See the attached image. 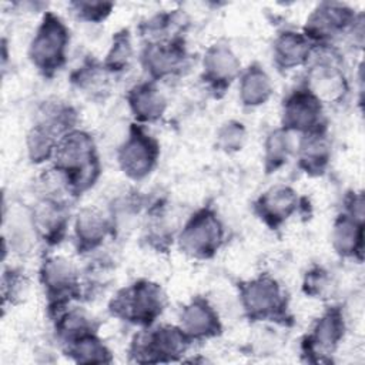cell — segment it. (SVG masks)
<instances>
[{"label": "cell", "instance_id": "27", "mask_svg": "<svg viewBox=\"0 0 365 365\" xmlns=\"http://www.w3.org/2000/svg\"><path fill=\"white\" fill-rule=\"evenodd\" d=\"M56 145H57L56 135H53L50 131H47L38 124L33 127V130L27 137L29 155L34 163H41L50 158L51 155H54Z\"/></svg>", "mask_w": 365, "mask_h": 365}, {"label": "cell", "instance_id": "10", "mask_svg": "<svg viewBox=\"0 0 365 365\" xmlns=\"http://www.w3.org/2000/svg\"><path fill=\"white\" fill-rule=\"evenodd\" d=\"M352 23L354 13L351 9L342 4L322 3L307 20L304 36L308 40H328L344 31Z\"/></svg>", "mask_w": 365, "mask_h": 365}, {"label": "cell", "instance_id": "1", "mask_svg": "<svg viewBox=\"0 0 365 365\" xmlns=\"http://www.w3.org/2000/svg\"><path fill=\"white\" fill-rule=\"evenodd\" d=\"M56 168L73 194L88 190L100 174V163L93 138L78 130L64 134L54 150Z\"/></svg>", "mask_w": 365, "mask_h": 365}, {"label": "cell", "instance_id": "13", "mask_svg": "<svg viewBox=\"0 0 365 365\" xmlns=\"http://www.w3.org/2000/svg\"><path fill=\"white\" fill-rule=\"evenodd\" d=\"M190 339L215 336L221 331L217 312L202 298L191 301L181 312V327Z\"/></svg>", "mask_w": 365, "mask_h": 365}, {"label": "cell", "instance_id": "5", "mask_svg": "<svg viewBox=\"0 0 365 365\" xmlns=\"http://www.w3.org/2000/svg\"><path fill=\"white\" fill-rule=\"evenodd\" d=\"M241 302L251 319L287 318V301L281 287L269 277H259L241 285Z\"/></svg>", "mask_w": 365, "mask_h": 365}, {"label": "cell", "instance_id": "22", "mask_svg": "<svg viewBox=\"0 0 365 365\" xmlns=\"http://www.w3.org/2000/svg\"><path fill=\"white\" fill-rule=\"evenodd\" d=\"M362 221L355 220L349 214L339 215L334 225L332 240L335 250L345 257L355 255L362 252V238H364Z\"/></svg>", "mask_w": 365, "mask_h": 365}, {"label": "cell", "instance_id": "23", "mask_svg": "<svg viewBox=\"0 0 365 365\" xmlns=\"http://www.w3.org/2000/svg\"><path fill=\"white\" fill-rule=\"evenodd\" d=\"M272 91V84L267 73L258 67L251 66L241 77L240 97L245 106L264 104Z\"/></svg>", "mask_w": 365, "mask_h": 365}, {"label": "cell", "instance_id": "24", "mask_svg": "<svg viewBox=\"0 0 365 365\" xmlns=\"http://www.w3.org/2000/svg\"><path fill=\"white\" fill-rule=\"evenodd\" d=\"M56 329L67 344L96 332L94 319L83 309H71L58 317Z\"/></svg>", "mask_w": 365, "mask_h": 365}, {"label": "cell", "instance_id": "28", "mask_svg": "<svg viewBox=\"0 0 365 365\" xmlns=\"http://www.w3.org/2000/svg\"><path fill=\"white\" fill-rule=\"evenodd\" d=\"M133 54L131 41L128 31L123 30L121 33H117L113 38L111 48L106 58V67L111 71H120L124 67H127L130 58Z\"/></svg>", "mask_w": 365, "mask_h": 365}, {"label": "cell", "instance_id": "16", "mask_svg": "<svg viewBox=\"0 0 365 365\" xmlns=\"http://www.w3.org/2000/svg\"><path fill=\"white\" fill-rule=\"evenodd\" d=\"M307 88L319 101H335L344 96L346 83L342 73L335 66L322 61L311 68Z\"/></svg>", "mask_w": 365, "mask_h": 365}, {"label": "cell", "instance_id": "14", "mask_svg": "<svg viewBox=\"0 0 365 365\" xmlns=\"http://www.w3.org/2000/svg\"><path fill=\"white\" fill-rule=\"evenodd\" d=\"M204 77L217 90H222L234 80L240 70V61L230 47L211 46L204 56Z\"/></svg>", "mask_w": 365, "mask_h": 365}, {"label": "cell", "instance_id": "26", "mask_svg": "<svg viewBox=\"0 0 365 365\" xmlns=\"http://www.w3.org/2000/svg\"><path fill=\"white\" fill-rule=\"evenodd\" d=\"M289 148L291 145L287 130L281 128L269 134L265 144V167L268 173L279 168L287 161Z\"/></svg>", "mask_w": 365, "mask_h": 365}, {"label": "cell", "instance_id": "6", "mask_svg": "<svg viewBox=\"0 0 365 365\" xmlns=\"http://www.w3.org/2000/svg\"><path fill=\"white\" fill-rule=\"evenodd\" d=\"M224 230L215 212L202 208L195 212L180 234L181 250L194 258H210L220 248Z\"/></svg>", "mask_w": 365, "mask_h": 365}, {"label": "cell", "instance_id": "2", "mask_svg": "<svg viewBox=\"0 0 365 365\" xmlns=\"http://www.w3.org/2000/svg\"><path fill=\"white\" fill-rule=\"evenodd\" d=\"M165 307V295L160 285L137 281L117 292L110 304L113 315L137 325H150Z\"/></svg>", "mask_w": 365, "mask_h": 365}, {"label": "cell", "instance_id": "31", "mask_svg": "<svg viewBox=\"0 0 365 365\" xmlns=\"http://www.w3.org/2000/svg\"><path fill=\"white\" fill-rule=\"evenodd\" d=\"M21 284H23V279L17 272L11 271L10 274H4V278H3L4 301H7V298L14 299L21 291Z\"/></svg>", "mask_w": 365, "mask_h": 365}, {"label": "cell", "instance_id": "15", "mask_svg": "<svg viewBox=\"0 0 365 365\" xmlns=\"http://www.w3.org/2000/svg\"><path fill=\"white\" fill-rule=\"evenodd\" d=\"M184 60L185 51L180 41L153 43L147 46L143 54L147 71L155 78L177 73L184 66Z\"/></svg>", "mask_w": 365, "mask_h": 365}, {"label": "cell", "instance_id": "32", "mask_svg": "<svg viewBox=\"0 0 365 365\" xmlns=\"http://www.w3.org/2000/svg\"><path fill=\"white\" fill-rule=\"evenodd\" d=\"M325 287V275L322 271L317 269L312 271L307 275V281H305V291L311 295L319 294L322 291V288Z\"/></svg>", "mask_w": 365, "mask_h": 365}, {"label": "cell", "instance_id": "25", "mask_svg": "<svg viewBox=\"0 0 365 365\" xmlns=\"http://www.w3.org/2000/svg\"><path fill=\"white\" fill-rule=\"evenodd\" d=\"M68 354L80 364H106L111 361L110 351L96 336V334H90L70 342Z\"/></svg>", "mask_w": 365, "mask_h": 365}, {"label": "cell", "instance_id": "29", "mask_svg": "<svg viewBox=\"0 0 365 365\" xmlns=\"http://www.w3.org/2000/svg\"><path fill=\"white\" fill-rule=\"evenodd\" d=\"M71 7L80 19L87 21H100L110 14L113 4L101 1H74L71 3Z\"/></svg>", "mask_w": 365, "mask_h": 365}, {"label": "cell", "instance_id": "3", "mask_svg": "<svg viewBox=\"0 0 365 365\" xmlns=\"http://www.w3.org/2000/svg\"><path fill=\"white\" fill-rule=\"evenodd\" d=\"M68 31L53 13H46L29 47L33 64L46 76L58 70L66 60Z\"/></svg>", "mask_w": 365, "mask_h": 365}, {"label": "cell", "instance_id": "30", "mask_svg": "<svg viewBox=\"0 0 365 365\" xmlns=\"http://www.w3.org/2000/svg\"><path fill=\"white\" fill-rule=\"evenodd\" d=\"M218 140H220V145L225 151L240 150L245 140V131H244L242 124L235 123V121H230V123L224 124V127L220 130Z\"/></svg>", "mask_w": 365, "mask_h": 365}, {"label": "cell", "instance_id": "19", "mask_svg": "<svg viewBox=\"0 0 365 365\" xmlns=\"http://www.w3.org/2000/svg\"><path fill=\"white\" fill-rule=\"evenodd\" d=\"M108 221L97 208H83L76 220V237L81 251L98 247L108 232Z\"/></svg>", "mask_w": 365, "mask_h": 365}, {"label": "cell", "instance_id": "9", "mask_svg": "<svg viewBox=\"0 0 365 365\" xmlns=\"http://www.w3.org/2000/svg\"><path fill=\"white\" fill-rule=\"evenodd\" d=\"M322 106L321 101L308 90H295L284 101L282 124L284 130L301 131L304 134L321 130Z\"/></svg>", "mask_w": 365, "mask_h": 365}, {"label": "cell", "instance_id": "4", "mask_svg": "<svg viewBox=\"0 0 365 365\" xmlns=\"http://www.w3.org/2000/svg\"><path fill=\"white\" fill-rule=\"evenodd\" d=\"M190 341L181 328L163 325L135 336L131 355L137 362H168L182 355Z\"/></svg>", "mask_w": 365, "mask_h": 365}, {"label": "cell", "instance_id": "18", "mask_svg": "<svg viewBox=\"0 0 365 365\" xmlns=\"http://www.w3.org/2000/svg\"><path fill=\"white\" fill-rule=\"evenodd\" d=\"M128 104L140 121H155L165 110V98L153 83L135 86L128 93Z\"/></svg>", "mask_w": 365, "mask_h": 365}, {"label": "cell", "instance_id": "21", "mask_svg": "<svg viewBox=\"0 0 365 365\" xmlns=\"http://www.w3.org/2000/svg\"><path fill=\"white\" fill-rule=\"evenodd\" d=\"M329 160L328 140L321 130L304 135L299 145V165L305 173L318 175L321 174Z\"/></svg>", "mask_w": 365, "mask_h": 365}, {"label": "cell", "instance_id": "12", "mask_svg": "<svg viewBox=\"0 0 365 365\" xmlns=\"http://www.w3.org/2000/svg\"><path fill=\"white\" fill-rule=\"evenodd\" d=\"M298 205L297 192L288 185H275L264 192L257 204L258 215L272 228L282 224Z\"/></svg>", "mask_w": 365, "mask_h": 365}, {"label": "cell", "instance_id": "20", "mask_svg": "<svg viewBox=\"0 0 365 365\" xmlns=\"http://www.w3.org/2000/svg\"><path fill=\"white\" fill-rule=\"evenodd\" d=\"M311 54L309 40L299 33L285 31L274 44V58L278 67L292 68L301 66Z\"/></svg>", "mask_w": 365, "mask_h": 365}, {"label": "cell", "instance_id": "17", "mask_svg": "<svg viewBox=\"0 0 365 365\" xmlns=\"http://www.w3.org/2000/svg\"><path fill=\"white\" fill-rule=\"evenodd\" d=\"M67 217L64 204L53 198H46L34 210V225L47 242L57 244L66 232Z\"/></svg>", "mask_w": 365, "mask_h": 365}, {"label": "cell", "instance_id": "8", "mask_svg": "<svg viewBox=\"0 0 365 365\" xmlns=\"http://www.w3.org/2000/svg\"><path fill=\"white\" fill-rule=\"evenodd\" d=\"M41 284L48 297L51 309L60 311L63 305L76 298L80 282L74 265L63 257H50L44 259L40 269Z\"/></svg>", "mask_w": 365, "mask_h": 365}, {"label": "cell", "instance_id": "7", "mask_svg": "<svg viewBox=\"0 0 365 365\" xmlns=\"http://www.w3.org/2000/svg\"><path fill=\"white\" fill-rule=\"evenodd\" d=\"M160 148L157 141L140 125H133L124 144L118 150V163L130 178L141 180L157 164Z\"/></svg>", "mask_w": 365, "mask_h": 365}, {"label": "cell", "instance_id": "11", "mask_svg": "<svg viewBox=\"0 0 365 365\" xmlns=\"http://www.w3.org/2000/svg\"><path fill=\"white\" fill-rule=\"evenodd\" d=\"M344 318L338 308H329L315 324L304 342L305 354L324 355L335 349L344 335Z\"/></svg>", "mask_w": 365, "mask_h": 365}]
</instances>
